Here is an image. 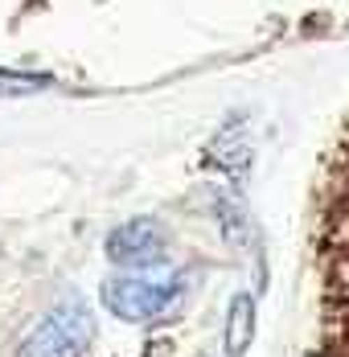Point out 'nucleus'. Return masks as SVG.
Segmentation results:
<instances>
[{
	"label": "nucleus",
	"mask_w": 349,
	"mask_h": 357,
	"mask_svg": "<svg viewBox=\"0 0 349 357\" xmlns=\"http://www.w3.org/2000/svg\"><path fill=\"white\" fill-rule=\"evenodd\" d=\"M251 341H255V300H251V291H235V300L226 308L222 349H226V357H243Z\"/></svg>",
	"instance_id": "4"
},
{
	"label": "nucleus",
	"mask_w": 349,
	"mask_h": 357,
	"mask_svg": "<svg viewBox=\"0 0 349 357\" xmlns=\"http://www.w3.org/2000/svg\"><path fill=\"white\" fill-rule=\"evenodd\" d=\"M91 341H95V312L78 296H70L29 328V337L17 345V357H82Z\"/></svg>",
	"instance_id": "1"
},
{
	"label": "nucleus",
	"mask_w": 349,
	"mask_h": 357,
	"mask_svg": "<svg viewBox=\"0 0 349 357\" xmlns=\"http://www.w3.org/2000/svg\"><path fill=\"white\" fill-rule=\"evenodd\" d=\"M181 300V284H156V280H140L132 275H115L103 284V308L119 321H152L165 317Z\"/></svg>",
	"instance_id": "2"
},
{
	"label": "nucleus",
	"mask_w": 349,
	"mask_h": 357,
	"mask_svg": "<svg viewBox=\"0 0 349 357\" xmlns=\"http://www.w3.org/2000/svg\"><path fill=\"white\" fill-rule=\"evenodd\" d=\"M165 250H169V238H165L156 218H132L107 234V259L115 267H132V271L161 267L169 259Z\"/></svg>",
	"instance_id": "3"
},
{
	"label": "nucleus",
	"mask_w": 349,
	"mask_h": 357,
	"mask_svg": "<svg viewBox=\"0 0 349 357\" xmlns=\"http://www.w3.org/2000/svg\"><path fill=\"white\" fill-rule=\"evenodd\" d=\"M50 86V78H41V74H4L0 70V95H37V91H45Z\"/></svg>",
	"instance_id": "5"
}]
</instances>
